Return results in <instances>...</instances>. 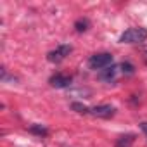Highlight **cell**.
<instances>
[{
	"label": "cell",
	"instance_id": "5",
	"mask_svg": "<svg viewBox=\"0 0 147 147\" xmlns=\"http://www.w3.org/2000/svg\"><path fill=\"white\" fill-rule=\"evenodd\" d=\"M49 83H50L54 88H66V87L71 85V76L62 75V73H57V75H54V76L49 80Z\"/></svg>",
	"mask_w": 147,
	"mask_h": 147
},
{
	"label": "cell",
	"instance_id": "6",
	"mask_svg": "<svg viewBox=\"0 0 147 147\" xmlns=\"http://www.w3.org/2000/svg\"><path fill=\"white\" fill-rule=\"evenodd\" d=\"M133 142H135V135H133V133H126V135H121V137L116 140L114 147H131Z\"/></svg>",
	"mask_w": 147,
	"mask_h": 147
},
{
	"label": "cell",
	"instance_id": "9",
	"mask_svg": "<svg viewBox=\"0 0 147 147\" xmlns=\"http://www.w3.org/2000/svg\"><path fill=\"white\" fill-rule=\"evenodd\" d=\"M30 131L35 133V135H40V137H45V135L49 133V130H47L45 126H42V125H33V126H30Z\"/></svg>",
	"mask_w": 147,
	"mask_h": 147
},
{
	"label": "cell",
	"instance_id": "8",
	"mask_svg": "<svg viewBox=\"0 0 147 147\" xmlns=\"http://www.w3.org/2000/svg\"><path fill=\"white\" fill-rule=\"evenodd\" d=\"M88 26H90L88 19H78V21L75 23V28H76V31H78V33L87 31V30H88Z\"/></svg>",
	"mask_w": 147,
	"mask_h": 147
},
{
	"label": "cell",
	"instance_id": "12",
	"mask_svg": "<svg viewBox=\"0 0 147 147\" xmlns=\"http://www.w3.org/2000/svg\"><path fill=\"white\" fill-rule=\"evenodd\" d=\"M140 130L147 135V121H144V123H140Z\"/></svg>",
	"mask_w": 147,
	"mask_h": 147
},
{
	"label": "cell",
	"instance_id": "2",
	"mask_svg": "<svg viewBox=\"0 0 147 147\" xmlns=\"http://www.w3.org/2000/svg\"><path fill=\"white\" fill-rule=\"evenodd\" d=\"M88 66L92 69H106L109 66H113V55L109 52H100V54H94L88 59Z\"/></svg>",
	"mask_w": 147,
	"mask_h": 147
},
{
	"label": "cell",
	"instance_id": "11",
	"mask_svg": "<svg viewBox=\"0 0 147 147\" xmlns=\"http://www.w3.org/2000/svg\"><path fill=\"white\" fill-rule=\"evenodd\" d=\"M121 69H123V73H126V75H131V73H133V66L130 62H123L121 64Z\"/></svg>",
	"mask_w": 147,
	"mask_h": 147
},
{
	"label": "cell",
	"instance_id": "1",
	"mask_svg": "<svg viewBox=\"0 0 147 147\" xmlns=\"http://www.w3.org/2000/svg\"><path fill=\"white\" fill-rule=\"evenodd\" d=\"M145 40H147V30L145 28H130L119 36L121 43H140Z\"/></svg>",
	"mask_w": 147,
	"mask_h": 147
},
{
	"label": "cell",
	"instance_id": "4",
	"mask_svg": "<svg viewBox=\"0 0 147 147\" xmlns=\"http://www.w3.org/2000/svg\"><path fill=\"white\" fill-rule=\"evenodd\" d=\"M90 113L95 116V118H102V119H107V118H113L116 109L109 104H102V106H95L94 109H90Z\"/></svg>",
	"mask_w": 147,
	"mask_h": 147
},
{
	"label": "cell",
	"instance_id": "7",
	"mask_svg": "<svg viewBox=\"0 0 147 147\" xmlns=\"http://www.w3.org/2000/svg\"><path fill=\"white\" fill-rule=\"evenodd\" d=\"M116 73H118V66H109V67H106V69H102V71H100L99 78H100V80H104V82H111V80H114Z\"/></svg>",
	"mask_w": 147,
	"mask_h": 147
},
{
	"label": "cell",
	"instance_id": "10",
	"mask_svg": "<svg viewBox=\"0 0 147 147\" xmlns=\"http://www.w3.org/2000/svg\"><path fill=\"white\" fill-rule=\"evenodd\" d=\"M73 111H76L78 114H88L90 113V109L87 107V106H83V104H80V102H73Z\"/></svg>",
	"mask_w": 147,
	"mask_h": 147
},
{
	"label": "cell",
	"instance_id": "3",
	"mask_svg": "<svg viewBox=\"0 0 147 147\" xmlns=\"http://www.w3.org/2000/svg\"><path fill=\"white\" fill-rule=\"evenodd\" d=\"M71 50H73V47H71V45H59L57 49H54V50H50V52L47 54V59H49L50 62L57 64V62L64 61V59L71 54Z\"/></svg>",
	"mask_w": 147,
	"mask_h": 147
}]
</instances>
